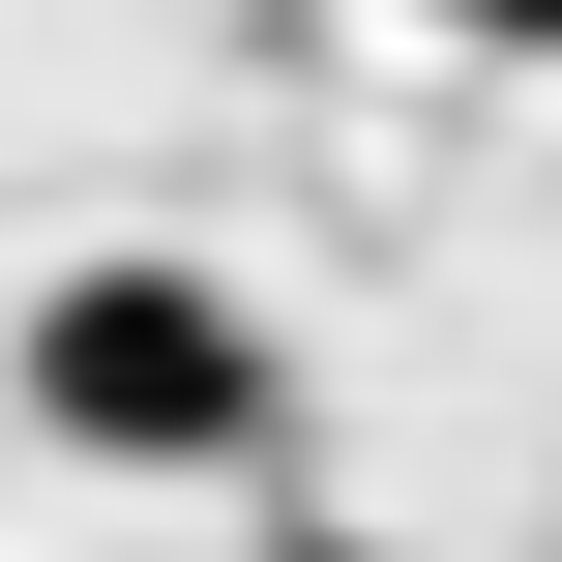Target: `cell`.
Here are the masks:
<instances>
[{"mask_svg": "<svg viewBox=\"0 0 562 562\" xmlns=\"http://www.w3.org/2000/svg\"><path fill=\"white\" fill-rule=\"evenodd\" d=\"M30 445H89V474H237L267 445V296H207V267H59L30 296Z\"/></svg>", "mask_w": 562, "mask_h": 562, "instance_id": "6da1fadb", "label": "cell"}, {"mask_svg": "<svg viewBox=\"0 0 562 562\" xmlns=\"http://www.w3.org/2000/svg\"><path fill=\"white\" fill-rule=\"evenodd\" d=\"M445 30H533V59H562V0H445Z\"/></svg>", "mask_w": 562, "mask_h": 562, "instance_id": "7a4b0ae2", "label": "cell"}, {"mask_svg": "<svg viewBox=\"0 0 562 562\" xmlns=\"http://www.w3.org/2000/svg\"><path fill=\"white\" fill-rule=\"evenodd\" d=\"M267 562H385V533H267Z\"/></svg>", "mask_w": 562, "mask_h": 562, "instance_id": "3957f363", "label": "cell"}]
</instances>
